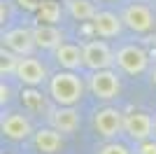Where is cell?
Wrapping results in <instances>:
<instances>
[{
  "label": "cell",
  "instance_id": "obj_14",
  "mask_svg": "<svg viewBox=\"0 0 156 154\" xmlns=\"http://www.w3.org/2000/svg\"><path fill=\"white\" fill-rule=\"evenodd\" d=\"M33 142L40 154H56L63 149V133L56 131L54 126H44L33 133Z\"/></svg>",
  "mask_w": 156,
  "mask_h": 154
},
{
  "label": "cell",
  "instance_id": "obj_20",
  "mask_svg": "<svg viewBox=\"0 0 156 154\" xmlns=\"http://www.w3.org/2000/svg\"><path fill=\"white\" fill-rule=\"evenodd\" d=\"M137 145V149L135 152L137 154H156V140H142V142H135Z\"/></svg>",
  "mask_w": 156,
  "mask_h": 154
},
{
  "label": "cell",
  "instance_id": "obj_24",
  "mask_svg": "<svg viewBox=\"0 0 156 154\" xmlns=\"http://www.w3.org/2000/svg\"><path fill=\"white\" fill-rule=\"evenodd\" d=\"M154 135H156V119H154Z\"/></svg>",
  "mask_w": 156,
  "mask_h": 154
},
{
  "label": "cell",
  "instance_id": "obj_17",
  "mask_svg": "<svg viewBox=\"0 0 156 154\" xmlns=\"http://www.w3.org/2000/svg\"><path fill=\"white\" fill-rule=\"evenodd\" d=\"M35 19L40 24H54L58 26L63 19V7L58 0H40V7L35 9Z\"/></svg>",
  "mask_w": 156,
  "mask_h": 154
},
{
  "label": "cell",
  "instance_id": "obj_13",
  "mask_svg": "<svg viewBox=\"0 0 156 154\" xmlns=\"http://www.w3.org/2000/svg\"><path fill=\"white\" fill-rule=\"evenodd\" d=\"M54 61L58 63V68L63 70H82L84 68V51L79 45L72 42H61L54 49Z\"/></svg>",
  "mask_w": 156,
  "mask_h": 154
},
{
  "label": "cell",
  "instance_id": "obj_22",
  "mask_svg": "<svg viewBox=\"0 0 156 154\" xmlns=\"http://www.w3.org/2000/svg\"><path fill=\"white\" fill-rule=\"evenodd\" d=\"M16 2H19L23 9H28V12H35L40 7V0H16Z\"/></svg>",
  "mask_w": 156,
  "mask_h": 154
},
{
  "label": "cell",
  "instance_id": "obj_4",
  "mask_svg": "<svg viewBox=\"0 0 156 154\" xmlns=\"http://www.w3.org/2000/svg\"><path fill=\"white\" fill-rule=\"evenodd\" d=\"M121 19H124V26L128 31L137 33V35H144V33H151L156 26V16L147 5L142 2H130V5L124 7L121 12Z\"/></svg>",
  "mask_w": 156,
  "mask_h": 154
},
{
  "label": "cell",
  "instance_id": "obj_16",
  "mask_svg": "<svg viewBox=\"0 0 156 154\" xmlns=\"http://www.w3.org/2000/svg\"><path fill=\"white\" fill-rule=\"evenodd\" d=\"M63 7L75 21H93V16L98 14L93 0H63Z\"/></svg>",
  "mask_w": 156,
  "mask_h": 154
},
{
  "label": "cell",
  "instance_id": "obj_9",
  "mask_svg": "<svg viewBox=\"0 0 156 154\" xmlns=\"http://www.w3.org/2000/svg\"><path fill=\"white\" fill-rule=\"evenodd\" d=\"M2 47L12 49L16 56H30L33 49H35V35H33V28L26 26H19V28H9V31L2 33Z\"/></svg>",
  "mask_w": 156,
  "mask_h": 154
},
{
  "label": "cell",
  "instance_id": "obj_15",
  "mask_svg": "<svg viewBox=\"0 0 156 154\" xmlns=\"http://www.w3.org/2000/svg\"><path fill=\"white\" fill-rule=\"evenodd\" d=\"M33 35H35V45H37V49L54 51L61 42H65L63 31H61L58 26H54V24H40V21H37V24L33 26Z\"/></svg>",
  "mask_w": 156,
  "mask_h": 154
},
{
  "label": "cell",
  "instance_id": "obj_12",
  "mask_svg": "<svg viewBox=\"0 0 156 154\" xmlns=\"http://www.w3.org/2000/svg\"><path fill=\"white\" fill-rule=\"evenodd\" d=\"M49 124L63 135H70L79 128L82 117L75 110V105H56L54 110H49Z\"/></svg>",
  "mask_w": 156,
  "mask_h": 154
},
{
  "label": "cell",
  "instance_id": "obj_10",
  "mask_svg": "<svg viewBox=\"0 0 156 154\" xmlns=\"http://www.w3.org/2000/svg\"><path fill=\"white\" fill-rule=\"evenodd\" d=\"M0 126H2V135L9 138V140H14V142L28 140V138L35 133L28 115H23V112H5Z\"/></svg>",
  "mask_w": 156,
  "mask_h": 154
},
{
  "label": "cell",
  "instance_id": "obj_6",
  "mask_svg": "<svg viewBox=\"0 0 156 154\" xmlns=\"http://www.w3.org/2000/svg\"><path fill=\"white\" fill-rule=\"evenodd\" d=\"M84 51V68L86 70H103V68H112L114 63V51L105 40H91L82 45Z\"/></svg>",
  "mask_w": 156,
  "mask_h": 154
},
{
  "label": "cell",
  "instance_id": "obj_25",
  "mask_svg": "<svg viewBox=\"0 0 156 154\" xmlns=\"http://www.w3.org/2000/svg\"><path fill=\"white\" fill-rule=\"evenodd\" d=\"M103 2H117V0H103Z\"/></svg>",
  "mask_w": 156,
  "mask_h": 154
},
{
  "label": "cell",
  "instance_id": "obj_5",
  "mask_svg": "<svg viewBox=\"0 0 156 154\" xmlns=\"http://www.w3.org/2000/svg\"><path fill=\"white\" fill-rule=\"evenodd\" d=\"M124 112L119 108H100L93 115V128L100 138H117L119 133H124Z\"/></svg>",
  "mask_w": 156,
  "mask_h": 154
},
{
  "label": "cell",
  "instance_id": "obj_7",
  "mask_svg": "<svg viewBox=\"0 0 156 154\" xmlns=\"http://www.w3.org/2000/svg\"><path fill=\"white\" fill-rule=\"evenodd\" d=\"M14 77H16L23 86H42V84L49 79L44 63L37 61V58H33V56H19Z\"/></svg>",
  "mask_w": 156,
  "mask_h": 154
},
{
  "label": "cell",
  "instance_id": "obj_23",
  "mask_svg": "<svg viewBox=\"0 0 156 154\" xmlns=\"http://www.w3.org/2000/svg\"><path fill=\"white\" fill-rule=\"evenodd\" d=\"M151 84L156 86V65H154V70H151Z\"/></svg>",
  "mask_w": 156,
  "mask_h": 154
},
{
  "label": "cell",
  "instance_id": "obj_19",
  "mask_svg": "<svg viewBox=\"0 0 156 154\" xmlns=\"http://www.w3.org/2000/svg\"><path fill=\"white\" fill-rule=\"evenodd\" d=\"M98 154H130V149L126 147L124 142H117V140H110L105 142L103 147L98 149Z\"/></svg>",
  "mask_w": 156,
  "mask_h": 154
},
{
  "label": "cell",
  "instance_id": "obj_11",
  "mask_svg": "<svg viewBox=\"0 0 156 154\" xmlns=\"http://www.w3.org/2000/svg\"><path fill=\"white\" fill-rule=\"evenodd\" d=\"M91 28L98 38L103 40H112V38H119L121 31H124V19L121 14H114L110 9H98V14L93 16L91 21Z\"/></svg>",
  "mask_w": 156,
  "mask_h": 154
},
{
  "label": "cell",
  "instance_id": "obj_21",
  "mask_svg": "<svg viewBox=\"0 0 156 154\" xmlns=\"http://www.w3.org/2000/svg\"><path fill=\"white\" fill-rule=\"evenodd\" d=\"M9 98H12V89H9V84L2 82V84H0V101H2V105H5Z\"/></svg>",
  "mask_w": 156,
  "mask_h": 154
},
{
  "label": "cell",
  "instance_id": "obj_18",
  "mask_svg": "<svg viewBox=\"0 0 156 154\" xmlns=\"http://www.w3.org/2000/svg\"><path fill=\"white\" fill-rule=\"evenodd\" d=\"M35 89H37V86H26V91H23V101H26V108L30 110V112H42L47 105H44L42 94L35 91Z\"/></svg>",
  "mask_w": 156,
  "mask_h": 154
},
{
  "label": "cell",
  "instance_id": "obj_1",
  "mask_svg": "<svg viewBox=\"0 0 156 154\" xmlns=\"http://www.w3.org/2000/svg\"><path fill=\"white\" fill-rule=\"evenodd\" d=\"M84 79L77 70H63L49 77V98L56 105H77L84 98Z\"/></svg>",
  "mask_w": 156,
  "mask_h": 154
},
{
  "label": "cell",
  "instance_id": "obj_3",
  "mask_svg": "<svg viewBox=\"0 0 156 154\" xmlns=\"http://www.w3.org/2000/svg\"><path fill=\"white\" fill-rule=\"evenodd\" d=\"M89 91L98 101H112L121 91V79H119V75L112 68L91 70V75H89Z\"/></svg>",
  "mask_w": 156,
  "mask_h": 154
},
{
  "label": "cell",
  "instance_id": "obj_2",
  "mask_svg": "<svg viewBox=\"0 0 156 154\" xmlns=\"http://www.w3.org/2000/svg\"><path fill=\"white\" fill-rule=\"evenodd\" d=\"M114 63L126 72V75H142L149 68V54L140 45H124L114 51Z\"/></svg>",
  "mask_w": 156,
  "mask_h": 154
},
{
  "label": "cell",
  "instance_id": "obj_8",
  "mask_svg": "<svg viewBox=\"0 0 156 154\" xmlns=\"http://www.w3.org/2000/svg\"><path fill=\"white\" fill-rule=\"evenodd\" d=\"M124 133L128 135L133 142L149 140L154 135V119L142 110H133L124 117Z\"/></svg>",
  "mask_w": 156,
  "mask_h": 154
}]
</instances>
